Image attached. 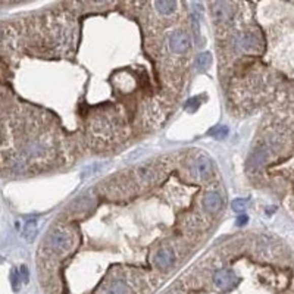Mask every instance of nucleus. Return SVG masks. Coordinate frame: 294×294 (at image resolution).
Listing matches in <instances>:
<instances>
[{
    "instance_id": "b1692460",
    "label": "nucleus",
    "mask_w": 294,
    "mask_h": 294,
    "mask_svg": "<svg viewBox=\"0 0 294 294\" xmlns=\"http://www.w3.org/2000/svg\"><path fill=\"white\" fill-rule=\"evenodd\" d=\"M2 39H3V29L0 27V42H2Z\"/></svg>"
},
{
    "instance_id": "dca6fc26",
    "label": "nucleus",
    "mask_w": 294,
    "mask_h": 294,
    "mask_svg": "<svg viewBox=\"0 0 294 294\" xmlns=\"http://www.w3.org/2000/svg\"><path fill=\"white\" fill-rule=\"evenodd\" d=\"M228 133H230V129H228V126L226 125H216L215 128H212L209 131L210 136L215 137L216 140H222V139H225V137L228 136Z\"/></svg>"
},
{
    "instance_id": "f257e3e1",
    "label": "nucleus",
    "mask_w": 294,
    "mask_h": 294,
    "mask_svg": "<svg viewBox=\"0 0 294 294\" xmlns=\"http://www.w3.org/2000/svg\"><path fill=\"white\" fill-rule=\"evenodd\" d=\"M72 244H74L72 233H70L68 230H63V228L53 230L47 237L49 250L53 254H57V256L70 253L71 249H72Z\"/></svg>"
},
{
    "instance_id": "f03ea898",
    "label": "nucleus",
    "mask_w": 294,
    "mask_h": 294,
    "mask_svg": "<svg viewBox=\"0 0 294 294\" xmlns=\"http://www.w3.org/2000/svg\"><path fill=\"white\" fill-rule=\"evenodd\" d=\"M210 15L216 24H228L234 16V9L228 0H212Z\"/></svg>"
},
{
    "instance_id": "39448f33",
    "label": "nucleus",
    "mask_w": 294,
    "mask_h": 294,
    "mask_svg": "<svg viewBox=\"0 0 294 294\" xmlns=\"http://www.w3.org/2000/svg\"><path fill=\"white\" fill-rule=\"evenodd\" d=\"M237 275L231 269H219L213 274V282L219 290H231L237 284Z\"/></svg>"
},
{
    "instance_id": "9b49d317",
    "label": "nucleus",
    "mask_w": 294,
    "mask_h": 294,
    "mask_svg": "<svg viewBox=\"0 0 294 294\" xmlns=\"http://www.w3.org/2000/svg\"><path fill=\"white\" fill-rule=\"evenodd\" d=\"M139 178L141 182L144 184H153L154 181H157V177H159V171L156 169L154 165H144L139 169L137 172Z\"/></svg>"
},
{
    "instance_id": "4468645a",
    "label": "nucleus",
    "mask_w": 294,
    "mask_h": 294,
    "mask_svg": "<svg viewBox=\"0 0 294 294\" xmlns=\"http://www.w3.org/2000/svg\"><path fill=\"white\" fill-rule=\"evenodd\" d=\"M36 234H37V221H28L27 224L24 225L22 237L25 238L27 241H32Z\"/></svg>"
},
{
    "instance_id": "f3484780",
    "label": "nucleus",
    "mask_w": 294,
    "mask_h": 294,
    "mask_svg": "<svg viewBox=\"0 0 294 294\" xmlns=\"http://www.w3.org/2000/svg\"><path fill=\"white\" fill-rule=\"evenodd\" d=\"M247 205H249V200L247 199H236L233 203H231V208L234 212H243V210L247 209Z\"/></svg>"
},
{
    "instance_id": "0eeeda50",
    "label": "nucleus",
    "mask_w": 294,
    "mask_h": 294,
    "mask_svg": "<svg viewBox=\"0 0 294 294\" xmlns=\"http://www.w3.org/2000/svg\"><path fill=\"white\" fill-rule=\"evenodd\" d=\"M193 171L196 174V177L200 181H208L210 177H212V162L206 154H200L197 156L196 160H194V167Z\"/></svg>"
},
{
    "instance_id": "a211bd4d",
    "label": "nucleus",
    "mask_w": 294,
    "mask_h": 294,
    "mask_svg": "<svg viewBox=\"0 0 294 294\" xmlns=\"http://www.w3.org/2000/svg\"><path fill=\"white\" fill-rule=\"evenodd\" d=\"M200 97L197 96V97H193V99H190L187 103H185V111H188L190 113H193V112H196L197 111V108L200 106Z\"/></svg>"
},
{
    "instance_id": "f8f14e48",
    "label": "nucleus",
    "mask_w": 294,
    "mask_h": 294,
    "mask_svg": "<svg viewBox=\"0 0 294 294\" xmlns=\"http://www.w3.org/2000/svg\"><path fill=\"white\" fill-rule=\"evenodd\" d=\"M178 8L177 0H154V9L164 16L172 15Z\"/></svg>"
},
{
    "instance_id": "4be33fe9",
    "label": "nucleus",
    "mask_w": 294,
    "mask_h": 294,
    "mask_svg": "<svg viewBox=\"0 0 294 294\" xmlns=\"http://www.w3.org/2000/svg\"><path fill=\"white\" fill-rule=\"evenodd\" d=\"M168 294H184L181 291V290H178V288H175V290H172L171 293H168Z\"/></svg>"
},
{
    "instance_id": "1a4fd4ad",
    "label": "nucleus",
    "mask_w": 294,
    "mask_h": 294,
    "mask_svg": "<svg viewBox=\"0 0 294 294\" xmlns=\"http://www.w3.org/2000/svg\"><path fill=\"white\" fill-rule=\"evenodd\" d=\"M202 205H203L206 212L213 215V213H218L219 210L222 209V199L215 191H208L202 199Z\"/></svg>"
},
{
    "instance_id": "412c9836",
    "label": "nucleus",
    "mask_w": 294,
    "mask_h": 294,
    "mask_svg": "<svg viewBox=\"0 0 294 294\" xmlns=\"http://www.w3.org/2000/svg\"><path fill=\"white\" fill-rule=\"evenodd\" d=\"M249 222V216H246V215H240L237 218V222L236 224L238 225V226H243V225H246Z\"/></svg>"
},
{
    "instance_id": "20e7f679",
    "label": "nucleus",
    "mask_w": 294,
    "mask_h": 294,
    "mask_svg": "<svg viewBox=\"0 0 294 294\" xmlns=\"http://www.w3.org/2000/svg\"><path fill=\"white\" fill-rule=\"evenodd\" d=\"M236 44L238 49L247 53H254L260 49V40L254 32H241L236 37Z\"/></svg>"
},
{
    "instance_id": "2eb2a0df",
    "label": "nucleus",
    "mask_w": 294,
    "mask_h": 294,
    "mask_svg": "<svg viewBox=\"0 0 294 294\" xmlns=\"http://www.w3.org/2000/svg\"><path fill=\"white\" fill-rule=\"evenodd\" d=\"M196 65L199 70H202V71L208 70L210 65H212V55H210L209 52H203V53H200L196 59Z\"/></svg>"
},
{
    "instance_id": "5701e85b",
    "label": "nucleus",
    "mask_w": 294,
    "mask_h": 294,
    "mask_svg": "<svg viewBox=\"0 0 294 294\" xmlns=\"http://www.w3.org/2000/svg\"><path fill=\"white\" fill-rule=\"evenodd\" d=\"M94 3H105V2H108V0H93Z\"/></svg>"
},
{
    "instance_id": "ddd939ff",
    "label": "nucleus",
    "mask_w": 294,
    "mask_h": 294,
    "mask_svg": "<svg viewBox=\"0 0 294 294\" xmlns=\"http://www.w3.org/2000/svg\"><path fill=\"white\" fill-rule=\"evenodd\" d=\"M129 293V288L126 285L125 281L122 280H115L112 281L108 288L105 290V294H128Z\"/></svg>"
},
{
    "instance_id": "6ab92c4d",
    "label": "nucleus",
    "mask_w": 294,
    "mask_h": 294,
    "mask_svg": "<svg viewBox=\"0 0 294 294\" xmlns=\"http://www.w3.org/2000/svg\"><path fill=\"white\" fill-rule=\"evenodd\" d=\"M11 281H12V288H14L15 291H18L19 290V284H21V278H19V272L16 269H14L12 274H11Z\"/></svg>"
},
{
    "instance_id": "9d476101",
    "label": "nucleus",
    "mask_w": 294,
    "mask_h": 294,
    "mask_svg": "<svg viewBox=\"0 0 294 294\" xmlns=\"http://www.w3.org/2000/svg\"><path fill=\"white\" fill-rule=\"evenodd\" d=\"M22 152L31 157H40L47 152V146L42 140H28L27 143H24Z\"/></svg>"
},
{
    "instance_id": "7ed1b4c3",
    "label": "nucleus",
    "mask_w": 294,
    "mask_h": 294,
    "mask_svg": "<svg viewBox=\"0 0 294 294\" xmlns=\"http://www.w3.org/2000/svg\"><path fill=\"white\" fill-rule=\"evenodd\" d=\"M169 49L177 55H185L190 50V37L185 31L175 29L169 36Z\"/></svg>"
},
{
    "instance_id": "423d86ee",
    "label": "nucleus",
    "mask_w": 294,
    "mask_h": 294,
    "mask_svg": "<svg viewBox=\"0 0 294 294\" xmlns=\"http://www.w3.org/2000/svg\"><path fill=\"white\" fill-rule=\"evenodd\" d=\"M153 264L157 269H162V271H168L169 268H172L175 264V253L174 250L165 246V247H160L157 252L154 253L153 256Z\"/></svg>"
},
{
    "instance_id": "aec40b11",
    "label": "nucleus",
    "mask_w": 294,
    "mask_h": 294,
    "mask_svg": "<svg viewBox=\"0 0 294 294\" xmlns=\"http://www.w3.org/2000/svg\"><path fill=\"white\" fill-rule=\"evenodd\" d=\"M19 272V278H21V282H28V268L25 265L21 266V269L18 271Z\"/></svg>"
},
{
    "instance_id": "6e6552de",
    "label": "nucleus",
    "mask_w": 294,
    "mask_h": 294,
    "mask_svg": "<svg viewBox=\"0 0 294 294\" xmlns=\"http://www.w3.org/2000/svg\"><path fill=\"white\" fill-rule=\"evenodd\" d=\"M268 157H269V147H268L266 144L257 147V149L250 154V157H249V169L253 171V172L259 171V169L262 168L266 164Z\"/></svg>"
}]
</instances>
